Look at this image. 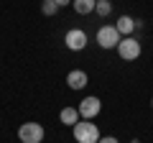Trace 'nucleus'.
Returning a JSON list of instances; mask_svg holds the SVG:
<instances>
[{
    "label": "nucleus",
    "instance_id": "obj_1",
    "mask_svg": "<svg viewBox=\"0 0 153 143\" xmlns=\"http://www.w3.org/2000/svg\"><path fill=\"white\" fill-rule=\"evenodd\" d=\"M71 130H74V141H76V143H97V141H100L97 125L89 123V120H79Z\"/></svg>",
    "mask_w": 153,
    "mask_h": 143
},
{
    "label": "nucleus",
    "instance_id": "obj_2",
    "mask_svg": "<svg viewBox=\"0 0 153 143\" xmlns=\"http://www.w3.org/2000/svg\"><path fill=\"white\" fill-rule=\"evenodd\" d=\"M44 125L41 123H23L21 128H18V138H21V143H41L44 141Z\"/></svg>",
    "mask_w": 153,
    "mask_h": 143
},
{
    "label": "nucleus",
    "instance_id": "obj_3",
    "mask_svg": "<svg viewBox=\"0 0 153 143\" xmlns=\"http://www.w3.org/2000/svg\"><path fill=\"white\" fill-rule=\"evenodd\" d=\"M140 41H135L133 36H125V39L117 44V54H120L123 61H135L138 56H140Z\"/></svg>",
    "mask_w": 153,
    "mask_h": 143
},
{
    "label": "nucleus",
    "instance_id": "obj_4",
    "mask_svg": "<svg viewBox=\"0 0 153 143\" xmlns=\"http://www.w3.org/2000/svg\"><path fill=\"white\" fill-rule=\"evenodd\" d=\"M120 41H123V36H120V31L115 26H102L97 31V44L102 46V49H115Z\"/></svg>",
    "mask_w": 153,
    "mask_h": 143
},
{
    "label": "nucleus",
    "instance_id": "obj_5",
    "mask_svg": "<svg viewBox=\"0 0 153 143\" xmlns=\"http://www.w3.org/2000/svg\"><path fill=\"white\" fill-rule=\"evenodd\" d=\"M79 118L82 120H92V118L100 115V110H102V102H100V97H84L82 102H79Z\"/></svg>",
    "mask_w": 153,
    "mask_h": 143
},
{
    "label": "nucleus",
    "instance_id": "obj_6",
    "mask_svg": "<svg viewBox=\"0 0 153 143\" xmlns=\"http://www.w3.org/2000/svg\"><path fill=\"white\" fill-rule=\"evenodd\" d=\"M64 44H66V49H71V51H82L84 46H87V33H84L82 28H71V31H66Z\"/></svg>",
    "mask_w": 153,
    "mask_h": 143
},
{
    "label": "nucleus",
    "instance_id": "obj_7",
    "mask_svg": "<svg viewBox=\"0 0 153 143\" xmlns=\"http://www.w3.org/2000/svg\"><path fill=\"white\" fill-rule=\"evenodd\" d=\"M87 82H89V77H87V72H82V69H74V72L66 74V84H69V89H84Z\"/></svg>",
    "mask_w": 153,
    "mask_h": 143
},
{
    "label": "nucleus",
    "instance_id": "obj_8",
    "mask_svg": "<svg viewBox=\"0 0 153 143\" xmlns=\"http://www.w3.org/2000/svg\"><path fill=\"white\" fill-rule=\"evenodd\" d=\"M115 28H117L120 36L125 39V36H130V33L135 31V21H133L130 16H120V18H117V23H115Z\"/></svg>",
    "mask_w": 153,
    "mask_h": 143
},
{
    "label": "nucleus",
    "instance_id": "obj_9",
    "mask_svg": "<svg viewBox=\"0 0 153 143\" xmlns=\"http://www.w3.org/2000/svg\"><path fill=\"white\" fill-rule=\"evenodd\" d=\"M59 118H61V123H64V125H69V128H74L76 123L82 120V118H79V110H76V107H64Z\"/></svg>",
    "mask_w": 153,
    "mask_h": 143
},
{
    "label": "nucleus",
    "instance_id": "obj_10",
    "mask_svg": "<svg viewBox=\"0 0 153 143\" xmlns=\"http://www.w3.org/2000/svg\"><path fill=\"white\" fill-rule=\"evenodd\" d=\"M71 5H74V10H76V13L87 16V13H92V10H94L97 0H71Z\"/></svg>",
    "mask_w": 153,
    "mask_h": 143
},
{
    "label": "nucleus",
    "instance_id": "obj_11",
    "mask_svg": "<svg viewBox=\"0 0 153 143\" xmlns=\"http://www.w3.org/2000/svg\"><path fill=\"white\" fill-rule=\"evenodd\" d=\"M94 10H97V16H100V18H107L110 13H112V5H110V0H97Z\"/></svg>",
    "mask_w": 153,
    "mask_h": 143
},
{
    "label": "nucleus",
    "instance_id": "obj_12",
    "mask_svg": "<svg viewBox=\"0 0 153 143\" xmlns=\"http://www.w3.org/2000/svg\"><path fill=\"white\" fill-rule=\"evenodd\" d=\"M56 10H59L56 0H44V3H41V13H44V16H56Z\"/></svg>",
    "mask_w": 153,
    "mask_h": 143
},
{
    "label": "nucleus",
    "instance_id": "obj_13",
    "mask_svg": "<svg viewBox=\"0 0 153 143\" xmlns=\"http://www.w3.org/2000/svg\"><path fill=\"white\" fill-rule=\"evenodd\" d=\"M97 143H117V138H112V136H100Z\"/></svg>",
    "mask_w": 153,
    "mask_h": 143
},
{
    "label": "nucleus",
    "instance_id": "obj_14",
    "mask_svg": "<svg viewBox=\"0 0 153 143\" xmlns=\"http://www.w3.org/2000/svg\"><path fill=\"white\" fill-rule=\"evenodd\" d=\"M56 5H59V8H64V5H71V0H56Z\"/></svg>",
    "mask_w": 153,
    "mask_h": 143
},
{
    "label": "nucleus",
    "instance_id": "obj_15",
    "mask_svg": "<svg viewBox=\"0 0 153 143\" xmlns=\"http://www.w3.org/2000/svg\"><path fill=\"white\" fill-rule=\"evenodd\" d=\"M130 143H140V141H130Z\"/></svg>",
    "mask_w": 153,
    "mask_h": 143
},
{
    "label": "nucleus",
    "instance_id": "obj_16",
    "mask_svg": "<svg viewBox=\"0 0 153 143\" xmlns=\"http://www.w3.org/2000/svg\"><path fill=\"white\" fill-rule=\"evenodd\" d=\"M151 107H153V100H151Z\"/></svg>",
    "mask_w": 153,
    "mask_h": 143
}]
</instances>
